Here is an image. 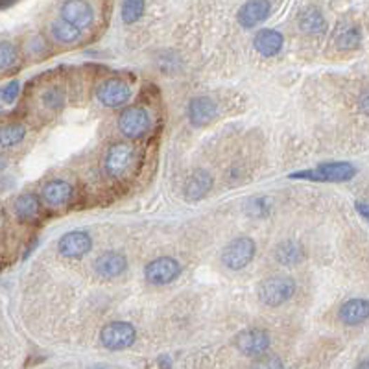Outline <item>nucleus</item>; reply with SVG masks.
<instances>
[{"label": "nucleus", "mask_w": 369, "mask_h": 369, "mask_svg": "<svg viewBox=\"0 0 369 369\" xmlns=\"http://www.w3.org/2000/svg\"><path fill=\"white\" fill-rule=\"evenodd\" d=\"M356 175V168L347 161H333V163H321L314 170H303L290 174V180H307V181H323V183H344L353 180Z\"/></svg>", "instance_id": "f257e3e1"}, {"label": "nucleus", "mask_w": 369, "mask_h": 369, "mask_svg": "<svg viewBox=\"0 0 369 369\" xmlns=\"http://www.w3.org/2000/svg\"><path fill=\"white\" fill-rule=\"evenodd\" d=\"M295 294V283L290 277H268V279L260 281L259 288H257V295L259 301L264 307H281L286 301L292 300V295Z\"/></svg>", "instance_id": "f03ea898"}, {"label": "nucleus", "mask_w": 369, "mask_h": 369, "mask_svg": "<svg viewBox=\"0 0 369 369\" xmlns=\"http://www.w3.org/2000/svg\"><path fill=\"white\" fill-rule=\"evenodd\" d=\"M255 253H257V246L253 240L250 236H239L225 246L224 253H222V262L225 264V268L239 271L250 264L255 259Z\"/></svg>", "instance_id": "7ed1b4c3"}, {"label": "nucleus", "mask_w": 369, "mask_h": 369, "mask_svg": "<svg viewBox=\"0 0 369 369\" xmlns=\"http://www.w3.org/2000/svg\"><path fill=\"white\" fill-rule=\"evenodd\" d=\"M137 330L128 321H113L105 325L100 333V342L105 349L109 351H124L135 344Z\"/></svg>", "instance_id": "20e7f679"}, {"label": "nucleus", "mask_w": 369, "mask_h": 369, "mask_svg": "<svg viewBox=\"0 0 369 369\" xmlns=\"http://www.w3.org/2000/svg\"><path fill=\"white\" fill-rule=\"evenodd\" d=\"M152 116L150 113L140 107V105H131L126 107L119 116V128L122 135H126L128 139H139L146 131L150 130Z\"/></svg>", "instance_id": "39448f33"}, {"label": "nucleus", "mask_w": 369, "mask_h": 369, "mask_svg": "<svg viewBox=\"0 0 369 369\" xmlns=\"http://www.w3.org/2000/svg\"><path fill=\"white\" fill-rule=\"evenodd\" d=\"M271 338L262 329H244L235 336L236 349L246 356H262L269 349Z\"/></svg>", "instance_id": "423d86ee"}, {"label": "nucleus", "mask_w": 369, "mask_h": 369, "mask_svg": "<svg viewBox=\"0 0 369 369\" xmlns=\"http://www.w3.org/2000/svg\"><path fill=\"white\" fill-rule=\"evenodd\" d=\"M181 275V264L172 257H159L145 268V277L152 285H168Z\"/></svg>", "instance_id": "0eeeda50"}, {"label": "nucleus", "mask_w": 369, "mask_h": 369, "mask_svg": "<svg viewBox=\"0 0 369 369\" xmlns=\"http://www.w3.org/2000/svg\"><path fill=\"white\" fill-rule=\"evenodd\" d=\"M133 165V148L130 145H115L111 146L109 152L105 154L104 168L111 177H122L128 174V170Z\"/></svg>", "instance_id": "6e6552de"}, {"label": "nucleus", "mask_w": 369, "mask_h": 369, "mask_svg": "<svg viewBox=\"0 0 369 369\" xmlns=\"http://www.w3.org/2000/svg\"><path fill=\"white\" fill-rule=\"evenodd\" d=\"M96 98L102 105L107 107H120V105L128 104V100L131 98V89L130 85L116 78L105 80L104 83L96 89Z\"/></svg>", "instance_id": "1a4fd4ad"}, {"label": "nucleus", "mask_w": 369, "mask_h": 369, "mask_svg": "<svg viewBox=\"0 0 369 369\" xmlns=\"http://www.w3.org/2000/svg\"><path fill=\"white\" fill-rule=\"evenodd\" d=\"M61 19L69 20L70 25L83 30V28H89L93 25L95 11H93V6L87 0H67L61 6Z\"/></svg>", "instance_id": "9d476101"}, {"label": "nucleus", "mask_w": 369, "mask_h": 369, "mask_svg": "<svg viewBox=\"0 0 369 369\" xmlns=\"http://www.w3.org/2000/svg\"><path fill=\"white\" fill-rule=\"evenodd\" d=\"M93 248V239L85 231H70L60 239L58 250L67 259H80Z\"/></svg>", "instance_id": "9b49d317"}, {"label": "nucleus", "mask_w": 369, "mask_h": 369, "mask_svg": "<svg viewBox=\"0 0 369 369\" xmlns=\"http://www.w3.org/2000/svg\"><path fill=\"white\" fill-rule=\"evenodd\" d=\"M271 13V4L269 0H248L239 10V22L242 28L250 30L264 22Z\"/></svg>", "instance_id": "f8f14e48"}, {"label": "nucleus", "mask_w": 369, "mask_h": 369, "mask_svg": "<svg viewBox=\"0 0 369 369\" xmlns=\"http://www.w3.org/2000/svg\"><path fill=\"white\" fill-rule=\"evenodd\" d=\"M126 268H128V259H126V255L119 253V251H107V253L100 255L95 262V271L102 279H115L124 274Z\"/></svg>", "instance_id": "ddd939ff"}, {"label": "nucleus", "mask_w": 369, "mask_h": 369, "mask_svg": "<svg viewBox=\"0 0 369 369\" xmlns=\"http://www.w3.org/2000/svg\"><path fill=\"white\" fill-rule=\"evenodd\" d=\"M72 194H74L72 184L63 180L48 181V183L43 187V190H41L43 200H45L46 205H51V207H63V205L69 203Z\"/></svg>", "instance_id": "4468645a"}, {"label": "nucleus", "mask_w": 369, "mask_h": 369, "mask_svg": "<svg viewBox=\"0 0 369 369\" xmlns=\"http://www.w3.org/2000/svg\"><path fill=\"white\" fill-rule=\"evenodd\" d=\"M216 113H218V107H216L215 100H210L209 96H198L189 105L190 122L198 126V128L207 126L210 120H215Z\"/></svg>", "instance_id": "2eb2a0df"}, {"label": "nucleus", "mask_w": 369, "mask_h": 369, "mask_svg": "<svg viewBox=\"0 0 369 369\" xmlns=\"http://www.w3.org/2000/svg\"><path fill=\"white\" fill-rule=\"evenodd\" d=\"M283 43H285L283 34L277 30H269V28L257 32L253 39L255 51L259 52L260 55H264V58H274V55L279 54Z\"/></svg>", "instance_id": "dca6fc26"}, {"label": "nucleus", "mask_w": 369, "mask_h": 369, "mask_svg": "<svg viewBox=\"0 0 369 369\" xmlns=\"http://www.w3.org/2000/svg\"><path fill=\"white\" fill-rule=\"evenodd\" d=\"M213 189V177L207 174L205 170H196L194 174L190 175L187 183H184L183 194L189 201L203 200L205 196L209 194V190Z\"/></svg>", "instance_id": "f3484780"}, {"label": "nucleus", "mask_w": 369, "mask_h": 369, "mask_svg": "<svg viewBox=\"0 0 369 369\" xmlns=\"http://www.w3.org/2000/svg\"><path fill=\"white\" fill-rule=\"evenodd\" d=\"M275 259L281 266L286 268H294V266L301 264L304 259V248L297 240H285L277 246L275 250Z\"/></svg>", "instance_id": "a211bd4d"}, {"label": "nucleus", "mask_w": 369, "mask_h": 369, "mask_svg": "<svg viewBox=\"0 0 369 369\" xmlns=\"http://www.w3.org/2000/svg\"><path fill=\"white\" fill-rule=\"evenodd\" d=\"M340 319L345 325H360L369 319V301L368 300H349L340 309Z\"/></svg>", "instance_id": "6ab92c4d"}, {"label": "nucleus", "mask_w": 369, "mask_h": 369, "mask_svg": "<svg viewBox=\"0 0 369 369\" xmlns=\"http://www.w3.org/2000/svg\"><path fill=\"white\" fill-rule=\"evenodd\" d=\"M297 22H300L301 30L310 35L323 34L327 30V20H325L323 13L318 8H312V6L301 11L300 17H297Z\"/></svg>", "instance_id": "aec40b11"}, {"label": "nucleus", "mask_w": 369, "mask_h": 369, "mask_svg": "<svg viewBox=\"0 0 369 369\" xmlns=\"http://www.w3.org/2000/svg\"><path fill=\"white\" fill-rule=\"evenodd\" d=\"M13 209H15V215L19 216L20 220L28 222V220H34L35 216L39 215V200H37V196L32 194V192H25V194H20L19 198H17Z\"/></svg>", "instance_id": "412c9836"}, {"label": "nucleus", "mask_w": 369, "mask_h": 369, "mask_svg": "<svg viewBox=\"0 0 369 369\" xmlns=\"http://www.w3.org/2000/svg\"><path fill=\"white\" fill-rule=\"evenodd\" d=\"M52 35L55 37V41L65 43V45H70V43H76V41L80 39L81 30L78 28V26L70 25L69 20L58 19L52 22Z\"/></svg>", "instance_id": "4be33fe9"}, {"label": "nucleus", "mask_w": 369, "mask_h": 369, "mask_svg": "<svg viewBox=\"0 0 369 369\" xmlns=\"http://www.w3.org/2000/svg\"><path fill=\"white\" fill-rule=\"evenodd\" d=\"M26 130L22 124H8L0 128V150L13 148L25 140Z\"/></svg>", "instance_id": "5701e85b"}, {"label": "nucleus", "mask_w": 369, "mask_h": 369, "mask_svg": "<svg viewBox=\"0 0 369 369\" xmlns=\"http://www.w3.org/2000/svg\"><path fill=\"white\" fill-rule=\"evenodd\" d=\"M146 8L145 0H122V8H120V15L126 25H133L142 17Z\"/></svg>", "instance_id": "b1692460"}, {"label": "nucleus", "mask_w": 369, "mask_h": 369, "mask_svg": "<svg viewBox=\"0 0 369 369\" xmlns=\"http://www.w3.org/2000/svg\"><path fill=\"white\" fill-rule=\"evenodd\" d=\"M360 41H362V35H360L358 28H347V30L340 32V35L336 37V45L342 48V51H354V48H358Z\"/></svg>", "instance_id": "393cba45"}, {"label": "nucleus", "mask_w": 369, "mask_h": 369, "mask_svg": "<svg viewBox=\"0 0 369 369\" xmlns=\"http://www.w3.org/2000/svg\"><path fill=\"white\" fill-rule=\"evenodd\" d=\"M17 61V51L15 46L8 43V41H2L0 43V70H8L15 65Z\"/></svg>", "instance_id": "a878e982"}, {"label": "nucleus", "mask_w": 369, "mask_h": 369, "mask_svg": "<svg viewBox=\"0 0 369 369\" xmlns=\"http://www.w3.org/2000/svg\"><path fill=\"white\" fill-rule=\"evenodd\" d=\"M20 85L19 81H10V83L6 85L0 89V100L6 102V104H13L17 100V96H19Z\"/></svg>", "instance_id": "bb28decb"}, {"label": "nucleus", "mask_w": 369, "mask_h": 369, "mask_svg": "<svg viewBox=\"0 0 369 369\" xmlns=\"http://www.w3.org/2000/svg\"><path fill=\"white\" fill-rule=\"evenodd\" d=\"M63 100H65V96H63V93H61L60 89H51L43 95V104H45L46 107H52V109L61 107Z\"/></svg>", "instance_id": "cd10ccee"}, {"label": "nucleus", "mask_w": 369, "mask_h": 369, "mask_svg": "<svg viewBox=\"0 0 369 369\" xmlns=\"http://www.w3.org/2000/svg\"><path fill=\"white\" fill-rule=\"evenodd\" d=\"M358 105H360V111H362L364 115L369 116V87L362 93V95H360Z\"/></svg>", "instance_id": "c85d7f7f"}, {"label": "nucleus", "mask_w": 369, "mask_h": 369, "mask_svg": "<svg viewBox=\"0 0 369 369\" xmlns=\"http://www.w3.org/2000/svg\"><path fill=\"white\" fill-rule=\"evenodd\" d=\"M356 210H358L360 216L369 224V203H362V201H360V203H356Z\"/></svg>", "instance_id": "c756f323"}, {"label": "nucleus", "mask_w": 369, "mask_h": 369, "mask_svg": "<svg viewBox=\"0 0 369 369\" xmlns=\"http://www.w3.org/2000/svg\"><path fill=\"white\" fill-rule=\"evenodd\" d=\"M360 368H369V360H365V362H362V364H360Z\"/></svg>", "instance_id": "7c9ffc66"}, {"label": "nucleus", "mask_w": 369, "mask_h": 369, "mask_svg": "<svg viewBox=\"0 0 369 369\" xmlns=\"http://www.w3.org/2000/svg\"><path fill=\"white\" fill-rule=\"evenodd\" d=\"M4 166H6V161L0 159V168H4Z\"/></svg>", "instance_id": "2f4dec72"}]
</instances>
